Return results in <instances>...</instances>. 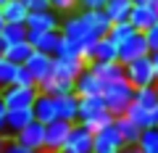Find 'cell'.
<instances>
[{
    "instance_id": "obj_1",
    "label": "cell",
    "mask_w": 158,
    "mask_h": 153,
    "mask_svg": "<svg viewBox=\"0 0 158 153\" xmlns=\"http://www.w3.org/2000/svg\"><path fill=\"white\" fill-rule=\"evenodd\" d=\"M108 29H111V19L106 16V11H74L66 13L61 21V34L82 45L95 42L98 37H106Z\"/></svg>"
},
{
    "instance_id": "obj_2",
    "label": "cell",
    "mask_w": 158,
    "mask_h": 153,
    "mask_svg": "<svg viewBox=\"0 0 158 153\" xmlns=\"http://www.w3.org/2000/svg\"><path fill=\"white\" fill-rule=\"evenodd\" d=\"M113 119H116V116L106 108L103 95H87V98L79 100V121L87 124L92 132H98V130H103V127L113 124Z\"/></svg>"
},
{
    "instance_id": "obj_3",
    "label": "cell",
    "mask_w": 158,
    "mask_h": 153,
    "mask_svg": "<svg viewBox=\"0 0 158 153\" xmlns=\"http://www.w3.org/2000/svg\"><path fill=\"white\" fill-rule=\"evenodd\" d=\"M103 100H106V108L113 116H124L132 108V103H135V87L127 79L108 82V85L103 87Z\"/></svg>"
},
{
    "instance_id": "obj_4",
    "label": "cell",
    "mask_w": 158,
    "mask_h": 153,
    "mask_svg": "<svg viewBox=\"0 0 158 153\" xmlns=\"http://www.w3.org/2000/svg\"><path fill=\"white\" fill-rule=\"evenodd\" d=\"M124 79L129 82L135 90L158 85L156 69H153V58H150V56H142V58H135V61L124 63Z\"/></svg>"
},
{
    "instance_id": "obj_5",
    "label": "cell",
    "mask_w": 158,
    "mask_h": 153,
    "mask_svg": "<svg viewBox=\"0 0 158 153\" xmlns=\"http://www.w3.org/2000/svg\"><path fill=\"white\" fill-rule=\"evenodd\" d=\"M92 137H95V132L87 124L77 121V124H71V132H69L61 153H92Z\"/></svg>"
},
{
    "instance_id": "obj_6",
    "label": "cell",
    "mask_w": 158,
    "mask_h": 153,
    "mask_svg": "<svg viewBox=\"0 0 158 153\" xmlns=\"http://www.w3.org/2000/svg\"><path fill=\"white\" fill-rule=\"evenodd\" d=\"M85 63H98V61H118V45L111 40V37H98L95 42H87L85 45Z\"/></svg>"
},
{
    "instance_id": "obj_7",
    "label": "cell",
    "mask_w": 158,
    "mask_h": 153,
    "mask_svg": "<svg viewBox=\"0 0 158 153\" xmlns=\"http://www.w3.org/2000/svg\"><path fill=\"white\" fill-rule=\"evenodd\" d=\"M124 151V140L118 135L116 124H108L95 132L92 137V153H121Z\"/></svg>"
},
{
    "instance_id": "obj_8",
    "label": "cell",
    "mask_w": 158,
    "mask_h": 153,
    "mask_svg": "<svg viewBox=\"0 0 158 153\" xmlns=\"http://www.w3.org/2000/svg\"><path fill=\"white\" fill-rule=\"evenodd\" d=\"M0 95H3V100H6L8 111H11V108H32L34 100H37V95H40V87L11 85V87H6V90L0 92Z\"/></svg>"
},
{
    "instance_id": "obj_9",
    "label": "cell",
    "mask_w": 158,
    "mask_h": 153,
    "mask_svg": "<svg viewBox=\"0 0 158 153\" xmlns=\"http://www.w3.org/2000/svg\"><path fill=\"white\" fill-rule=\"evenodd\" d=\"M29 42L37 53H48V56H58L63 45L61 29H48V32H29Z\"/></svg>"
},
{
    "instance_id": "obj_10",
    "label": "cell",
    "mask_w": 158,
    "mask_h": 153,
    "mask_svg": "<svg viewBox=\"0 0 158 153\" xmlns=\"http://www.w3.org/2000/svg\"><path fill=\"white\" fill-rule=\"evenodd\" d=\"M142 56H150L145 32H135L132 37H127L124 42H118V61H121V63H129V61L142 58Z\"/></svg>"
},
{
    "instance_id": "obj_11",
    "label": "cell",
    "mask_w": 158,
    "mask_h": 153,
    "mask_svg": "<svg viewBox=\"0 0 158 153\" xmlns=\"http://www.w3.org/2000/svg\"><path fill=\"white\" fill-rule=\"evenodd\" d=\"M69 132H71V121L56 119V121H50V124H45V151L42 153H61Z\"/></svg>"
},
{
    "instance_id": "obj_12",
    "label": "cell",
    "mask_w": 158,
    "mask_h": 153,
    "mask_svg": "<svg viewBox=\"0 0 158 153\" xmlns=\"http://www.w3.org/2000/svg\"><path fill=\"white\" fill-rule=\"evenodd\" d=\"M63 16L56 8H45V11H29L27 16V29L29 32H48V29H61Z\"/></svg>"
},
{
    "instance_id": "obj_13",
    "label": "cell",
    "mask_w": 158,
    "mask_h": 153,
    "mask_svg": "<svg viewBox=\"0 0 158 153\" xmlns=\"http://www.w3.org/2000/svg\"><path fill=\"white\" fill-rule=\"evenodd\" d=\"M24 66L32 71L34 82H37V87L42 85V82H48L53 77V66H56V56H48V53H32V58H29Z\"/></svg>"
},
{
    "instance_id": "obj_14",
    "label": "cell",
    "mask_w": 158,
    "mask_h": 153,
    "mask_svg": "<svg viewBox=\"0 0 158 153\" xmlns=\"http://www.w3.org/2000/svg\"><path fill=\"white\" fill-rule=\"evenodd\" d=\"M129 21H132V27H135L137 32H148L153 24H158V6H156V0L142 3V6H132Z\"/></svg>"
},
{
    "instance_id": "obj_15",
    "label": "cell",
    "mask_w": 158,
    "mask_h": 153,
    "mask_svg": "<svg viewBox=\"0 0 158 153\" xmlns=\"http://www.w3.org/2000/svg\"><path fill=\"white\" fill-rule=\"evenodd\" d=\"M16 140L21 142V145L32 148L34 153H42V151H45V124H42V121H37V119L29 121V124L16 135Z\"/></svg>"
},
{
    "instance_id": "obj_16",
    "label": "cell",
    "mask_w": 158,
    "mask_h": 153,
    "mask_svg": "<svg viewBox=\"0 0 158 153\" xmlns=\"http://www.w3.org/2000/svg\"><path fill=\"white\" fill-rule=\"evenodd\" d=\"M103 82L98 79V74L92 71L90 66L82 69V74H79L77 79H74V92H77L79 98H87V95H103Z\"/></svg>"
},
{
    "instance_id": "obj_17",
    "label": "cell",
    "mask_w": 158,
    "mask_h": 153,
    "mask_svg": "<svg viewBox=\"0 0 158 153\" xmlns=\"http://www.w3.org/2000/svg\"><path fill=\"white\" fill-rule=\"evenodd\" d=\"M32 113H34V119L42 121V124L56 121L58 119V98L48 95V92H40L37 100H34V106H32Z\"/></svg>"
},
{
    "instance_id": "obj_18",
    "label": "cell",
    "mask_w": 158,
    "mask_h": 153,
    "mask_svg": "<svg viewBox=\"0 0 158 153\" xmlns=\"http://www.w3.org/2000/svg\"><path fill=\"white\" fill-rule=\"evenodd\" d=\"M87 63L82 61V58H69V56H56V66H53V77H58V79H69L74 82L82 74V69H85Z\"/></svg>"
},
{
    "instance_id": "obj_19",
    "label": "cell",
    "mask_w": 158,
    "mask_h": 153,
    "mask_svg": "<svg viewBox=\"0 0 158 153\" xmlns=\"http://www.w3.org/2000/svg\"><path fill=\"white\" fill-rule=\"evenodd\" d=\"M29 121H34L32 108H11V111L6 113V130H3V135L6 137H16Z\"/></svg>"
},
{
    "instance_id": "obj_20",
    "label": "cell",
    "mask_w": 158,
    "mask_h": 153,
    "mask_svg": "<svg viewBox=\"0 0 158 153\" xmlns=\"http://www.w3.org/2000/svg\"><path fill=\"white\" fill-rule=\"evenodd\" d=\"M90 69L98 74V79L103 85L124 79V63L121 61H98V63H90Z\"/></svg>"
},
{
    "instance_id": "obj_21",
    "label": "cell",
    "mask_w": 158,
    "mask_h": 153,
    "mask_svg": "<svg viewBox=\"0 0 158 153\" xmlns=\"http://www.w3.org/2000/svg\"><path fill=\"white\" fill-rule=\"evenodd\" d=\"M79 100H82V98H79L77 92L61 95V98H58V119L77 124V121H79Z\"/></svg>"
},
{
    "instance_id": "obj_22",
    "label": "cell",
    "mask_w": 158,
    "mask_h": 153,
    "mask_svg": "<svg viewBox=\"0 0 158 153\" xmlns=\"http://www.w3.org/2000/svg\"><path fill=\"white\" fill-rule=\"evenodd\" d=\"M113 124H116V130H118V135H121V140H124V145H137V140H140V135H142V127H137L129 116H116Z\"/></svg>"
},
{
    "instance_id": "obj_23",
    "label": "cell",
    "mask_w": 158,
    "mask_h": 153,
    "mask_svg": "<svg viewBox=\"0 0 158 153\" xmlns=\"http://www.w3.org/2000/svg\"><path fill=\"white\" fill-rule=\"evenodd\" d=\"M103 11H106V16L111 19V24L129 21V16H132V0H108Z\"/></svg>"
},
{
    "instance_id": "obj_24",
    "label": "cell",
    "mask_w": 158,
    "mask_h": 153,
    "mask_svg": "<svg viewBox=\"0 0 158 153\" xmlns=\"http://www.w3.org/2000/svg\"><path fill=\"white\" fill-rule=\"evenodd\" d=\"M3 16H6L8 24H27L29 8L24 6V0H8L3 6Z\"/></svg>"
},
{
    "instance_id": "obj_25",
    "label": "cell",
    "mask_w": 158,
    "mask_h": 153,
    "mask_svg": "<svg viewBox=\"0 0 158 153\" xmlns=\"http://www.w3.org/2000/svg\"><path fill=\"white\" fill-rule=\"evenodd\" d=\"M32 53H34V48H32V42H29V40L6 48V58H8L11 63H16V66H24V63L32 58Z\"/></svg>"
},
{
    "instance_id": "obj_26",
    "label": "cell",
    "mask_w": 158,
    "mask_h": 153,
    "mask_svg": "<svg viewBox=\"0 0 158 153\" xmlns=\"http://www.w3.org/2000/svg\"><path fill=\"white\" fill-rule=\"evenodd\" d=\"M40 92H48V95H53V98H61V95L74 92V82L58 79V77H50L48 82H42V85H40Z\"/></svg>"
},
{
    "instance_id": "obj_27",
    "label": "cell",
    "mask_w": 158,
    "mask_h": 153,
    "mask_svg": "<svg viewBox=\"0 0 158 153\" xmlns=\"http://www.w3.org/2000/svg\"><path fill=\"white\" fill-rule=\"evenodd\" d=\"M0 37H3V42L8 48V45H16V42H27L29 29H27V24H6V29L0 32Z\"/></svg>"
},
{
    "instance_id": "obj_28",
    "label": "cell",
    "mask_w": 158,
    "mask_h": 153,
    "mask_svg": "<svg viewBox=\"0 0 158 153\" xmlns=\"http://www.w3.org/2000/svg\"><path fill=\"white\" fill-rule=\"evenodd\" d=\"M137 148L142 153H158V127H145L137 140Z\"/></svg>"
},
{
    "instance_id": "obj_29",
    "label": "cell",
    "mask_w": 158,
    "mask_h": 153,
    "mask_svg": "<svg viewBox=\"0 0 158 153\" xmlns=\"http://www.w3.org/2000/svg\"><path fill=\"white\" fill-rule=\"evenodd\" d=\"M135 103H137V106H142V108H156L158 106V85L135 90Z\"/></svg>"
},
{
    "instance_id": "obj_30",
    "label": "cell",
    "mask_w": 158,
    "mask_h": 153,
    "mask_svg": "<svg viewBox=\"0 0 158 153\" xmlns=\"http://www.w3.org/2000/svg\"><path fill=\"white\" fill-rule=\"evenodd\" d=\"M16 69H19V66H16V63H11L6 56L0 58V92L16 82Z\"/></svg>"
},
{
    "instance_id": "obj_31",
    "label": "cell",
    "mask_w": 158,
    "mask_h": 153,
    "mask_svg": "<svg viewBox=\"0 0 158 153\" xmlns=\"http://www.w3.org/2000/svg\"><path fill=\"white\" fill-rule=\"evenodd\" d=\"M137 29L132 27V21H118V24H111V29H108V37H111L113 42H124L127 37H132V34H135Z\"/></svg>"
},
{
    "instance_id": "obj_32",
    "label": "cell",
    "mask_w": 158,
    "mask_h": 153,
    "mask_svg": "<svg viewBox=\"0 0 158 153\" xmlns=\"http://www.w3.org/2000/svg\"><path fill=\"white\" fill-rule=\"evenodd\" d=\"M50 8H56L61 16H66V13L79 11V0H50Z\"/></svg>"
},
{
    "instance_id": "obj_33",
    "label": "cell",
    "mask_w": 158,
    "mask_h": 153,
    "mask_svg": "<svg viewBox=\"0 0 158 153\" xmlns=\"http://www.w3.org/2000/svg\"><path fill=\"white\" fill-rule=\"evenodd\" d=\"M13 85H24V87H37V82H34L32 71H29L27 66H19L16 69V82Z\"/></svg>"
},
{
    "instance_id": "obj_34",
    "label": "cell",
    "mask_w": 158,
    "mask_h": 153,
    "mask_svg": "<svg viewBox=\"0 0 158 153\" xmlns=\"http://www.w3.org/2000/svg\"><path fill=\"white\" fill-rule=\"evenodd\" d=\"M3 153H34V151H32V148H27V145H21L16 137H8V140H6V148H3Z\"/></svg>"
},
{
    "instance_id": "obj_35",
    "label": "cell",
    "mask_w": 158,
    "mask_h": 153,
    "mask_svg": "<svg viewBox=\"0 0 158 153\" xmlns=\"http://www.w3.org/2000/svg\"><path fill=\"white\" fill-rule=\"evenodd\" d=\"M145 40H148L150 53H158V24H153V27L145 32Z\"/></svg>"
},
{
    "instance_id": "obj_36",
    "label": "cell",
    "mask_w": 158,
    "mask_h": 153,
    "mask_svg": "<svg viewBox=\"0 0 158 153\" xmlns=\"http://www.w3.org/2000/svg\"><path fill=\"white\" fill-rule=\"evenodd\" d=\"M108 0H79V11H103Z\"/></svg>"
},
{
    "instance_id": "obj_37",
    "label": "cell",
    "mask_w": 158,
    "mask_h": 153,
    "mask_svg": "<svg viewBox=\"0 0 158 153\" xmlns=\"http://www.w3.org/2000/svg\"><path fill=\"white\" fill-rule=\"evenodd\" d=\"M24 6L29 11H45V8H50V0H24Z\"/></svg>"
},
{
    "instance_id": "obj_38",
    "label": "cell",
    "mask_w": 158,
    "mask_h": 153,
    "mask_svg": "<svg viewBox=\"0 0 158 153\" xmlns=\"http://www.w3.org/2000/svg\"><path fill=\"white\" fill-rule=\"evenodd\" d=\"M6 113H8V106H6V100H3V95H0V132L6 130Z\"/></svg>"
},
{
    "instance_id": "obj_39",
    "label": "cell",
    "mask_w": 158,
    "mask_h": 153,
    "mask_svg": "<svg viewBox=\"0 0 158 153\" xmlns=\"http://www.w3.org/2000/svg\"><path fill=\"white\" fill-rule=\"evenodd\" d=\"M121 153H142V151L137 145H124V151H121Z\"/></svg>"
},
{
    "instance_id": "obj_40",
    "label": "cell",
    "mask_w": 158,
    "mask_h": 153,
    "mask_svg": "<svg viewBox=\"0 0 158 153\" xmlns=\"http://www.w3.org/2000/svg\"><path fill=\"white\" fill-rule=\"evenodd\" d=\"M150 58H153V69H156V77H158V53H150Z\"/></svg>"
},
{
    "instance_id": "obj_41",
    "label": "cell",
    "mask_w": 158,
    "mask_h": 153,
    "mask_svg": "<svg viewBox=\"0 0 158 153\" xmlns=\"http://www.w3.org/2000/svg\"><path fill=\"white\" fill-rule=\"evenodd\" d=\"M6 24H8V21H6V16H3V6H0V32L6 29Z\"/></svg>"
},
{
    "instance_id": "obj_42",
    "label": "cell",
    "mask_w": 158,
    "mask_h": 153,
    "mask_svg": "<svg viewBox=\"0 0 158 153\" xmlns=\"http://www.w3.org/2000/svg\"><path fill=\"white\" fill-rule=\"evenodd\" d=\"M6 140H8V137L3 135V132H0V153H3V148H6Z\"/></svg>"
},
{
    "instance_id": "obj_43",
    "label": "cell",
    "mask_w": 158,
    "mask_h": 153,
    "mask_svg": "<svg viewBox=\"0 0 158 153\" xmlns=\"http://www.w3.org/2000/svg\"><path fill=\"white\" fill-rule=\"evenodd\" d=\"M6 56V42H3V37H0V58Z\"/></svg>"
},
{
    "instance_id": "obj_44",
    "label": "cell",
    "mask_w": 158,
    "mask_h": 153,
    "mask_svg": "<svg viewBox=\"0 0 158 153\" xmlns=\"http://www.w3.org/2000/svg\"><path fill=\"white\" fill-rule=\"evenodd\" d=\"M142 3H150V0H132V6H142Z\"/></svg>"
},
{
    "instance_id": "obj_45",
    "label": "cell",
    "mask_w": 158,
    "mask_h": 153,
    "mask_svg": "<svg viewBox=\"0 0 158 153\" xmlns=\"http://www.w3.org/2000/svg\"><path fill=\"white\" fill-rule=\"evenodd\" d=\"M6 3H8V0H0V6H6Z\"/></svg>"
},
{
    "instance_id": "obj_46",
    "label": "cell",
    "mask_w": 158,
    "mask_h": 153,
    "mask_svg": "<svg viewBox=\"0 0 158 153\" xmlns=\"http://www.w3.org/2000/svg\"><path fill=\"white\" fill-rule=\"evenodd\" d=\"M156 6H158V0H156Z\"/></svg>"
}]
</instances>
